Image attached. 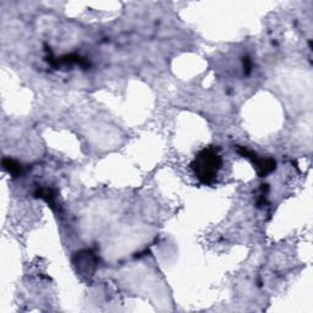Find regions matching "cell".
Segmentation results:
<instances>
[{
	"label": "cell",
	"mask_w": 313,
	"mask_h": 313,
	"mask_svg": "<svg viewBox=\"0 0 313 313\" xmlns=\"http://www.w3.org/2000/svg\"><path fill=\"white\" fill-rule=\"evenodd\" d=\"M36 196L37 197L43 198L44 201L48 202V203L52 205V207H54L55 205V200H56V192L54 190L48 189V187H40L36 191Z\"/></svg>",
	"instance_id": "obj_4"
},
{
	"label": "cell",
	"mask_w": 313,
	"mask_h": 313,
	"mask_svg": "<svg viewBox=\"0 0 313 313\" xmlns=\"http://www.w3.org/2000/svg\"><path fill=\"white\" fill-rule=\"evenodd\" d=\"M76 258L77 259H75L74 263L84 273V276L92 274L93 270L96 269L97 256L91 251H82L80 254H77Z\"/></svg>",
	"instance_id": "obj_3"
},
{
	"label": "cell",
	"mask_w": 313,
	"mask_h": 313,
	"mask_svg": "<svg viewBox=\"0 0 313 313\" xmlns=\"http://www.w3.org/2000/svg\"><path fill=\"white\" fill-rule=\"evenodd\" d=\"M236 152H238L239 154H241L242 157L247 158L252 162V164L256 166V170H257L258 175L261 176V178H264V176H267L268 174L273 173L274 170H276L277 168V162L273 159V158H264L258 156L257 153L254 151H249L247 148L238 146L236 147Z\"/></svg>",
	"instance_id": "obj_2"
},
{
	"label": "cell",
	"mask_w": 313,
	"mask_h": 313,
	"mask_svg": "<svg viewBox=\"0 0 313 313\" xmlns=\"http://www.w3.org/2000/svg\"><path fill=\"white\" fill-rule=\"evenodd\" d=\"M242 61H243V71H245V74H246V75H248L249 72H251V70H252V62H251V59L246 56V58H243Z\"/></svg>",
	"instance_id": "obj_6"
},
{
	"label": "cell",
	"mask_w": 313,
	"mask_h": 313,
	"mask_svg": "<svg viewBox=\"0 0 313 313\" xmlns=\"http://www.w3.org/2000/svg\"><path fill=\"white\" fill-rule=\"evenodd\" d=\"M190 166L196 178L202 184H214L223 166V157L220 154V150L214 146L203 148L196 154Z\"/></svg>",
	"instance_id": "obj_1"
},
{
	"label": "cell",
	"mask_w": 313,
	"mask_h": 313,
	"mask_svg": "<svg viewBox=\"0 0 313 313\" xmlns=\"http://www.w3.org/2000/svg\"><path fill=\"white\" fill-rule=\"evenodd\" d=\"M3 166L14 176H18L21 174V165L14 159H9V158L3 159Z\"/></svg>",
	"instance_id": "obj_5"
}]
</instances>
